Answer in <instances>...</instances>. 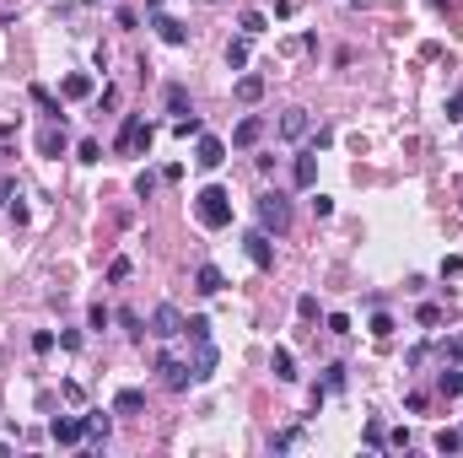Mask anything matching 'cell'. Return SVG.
Instances as JSON below:
<instances>
[{"mask_svg": "<svg viewBox=\"0 0 463 458\" xmlns=\"http://www.w3.org/2000/svg\"><path fill=\"white\" fill-rule=\"evenodd\" d=\"M259 135H264V119H259V113H248V119H242V125L232 129V146H253Z\"/></svg>", "mask_w": 463, "mask_h": 458, "instance_id": "15", "label": "cell"}, {"mask_svg": "<svg viewBox=\"0 0 463 458\" xmlns=\"http://www.w3.org/2000/svg\"><path fill=\"white\" fill-rule=\"evenodd\" d=\"M86 324H92V329H108V324H113V313H108V308H102V302H97V308L86 313Z\"/></svg>", "mask_w": 463, "mask_h": 458, "instance_id": "31", "label": "cell"}, {"mask_svg": "<svg viewBox=\"0 0 463 458\" xmlns=\"http://www.w3.org/2000/svg\"><path fill=\"white\" fill-rule=\"evenodd\" d=\"M237 27L248 33V38H259L264 27H269V17H264V11H242V17H237Z\"/></svg>", "mask_w": 463, "mask_h": 458, "instance_id": "22", "label": "cell"}, {"mask_svg": "<svg viewBox=\"0 0 463 458\" xmlns=\"http://www.w3.org/2000/svg\"><path fill=\"white\" fill-rule=\"evenodd\" d=\"M216 361H221V356H216V345H210V334H205V340H194V361H189L194 383H210V377H216Z\"/></svg>", "mask_w": 463, "mask_h": 458, "instance_id": "5", "label": "cell"}, {"mask_svg": "<svg viewBox=\"0 0 463 458\" xmlns=\"http://www.w3.org/2000/svg\"><path fill=\"white\" fill-rule=\"evenodd\" d=\"M173 129H178V141H189V135L200 141V135H205V125H200V119H194V113H183V119H178V125H173Z\"/></svg>", "mask_w": 463, "mask_h": 458, "instance_id": "26", "label": "cell"}, {"mask_svg": "<svg viewBox=\"0 0 463 458\" xmlns=\"http://www.w3.org/2000/svg\"><path fill=\"white\" fill-rule=\"evenodd\" d=\"M194 216H200V227H210V232L232 227V194H226L221 184L200 189V194H194Z\"/></svg>", "mask_w": 463, "mask_h": 458, "instance_id": "1", "label": "cell"}, {"mask_svg": "<svg viewBox=\"0 0 463 458\" xmlns=\"http://www.w3.org/2000/svg\"><path fill=\"white\" fill-rule=\"evenodd\" d=\"M437 351H442L447 361H463V340H442V345H437Z\"/></svg>", "mask_w": 463, "mask_h": 458, "instance_id": "37", "label": "cell"}, {"mask_svg": "<svg viewBox=\"0 0 463 458\" xmlns=\"http://www.w3.org/2000/svg\"><path fill=\"white\" fill-rule=\"evenodd\" d=\"M194 286H200L205 297H216V292H221V286H226V275L216 270V264H200V270H194Z\"/></svg>", "mask_w": 463, "mask_h": 458, "instance_id": "16", "label": "cell"}, {"mask_svg": "<svg viewBox=\"0 0 463 458\" xmlns=\"http://www.w3.org/2000/svg\"><path fill=\"white\" fill-rule=\"evenodd\" d=\"M242 253L253 259V270H275V248H269V232H264V227L242 232Z\"/></svg>", "mask_w": 463, "mask_h": 458, "instance_id": "4", "label": "cell"}, {"mask_svg": "<svg viewBox=\"0 0 463 458\" xmlns=\"http://www.w3.org/2000/svg\"><path fill=\"white\" fill-rule=\"evenodd\" d=\"M421 324H425V329H431V324H442V308H437V302H425V308H421Z\"/></svg>", "mask_w": 463, "mask_h": 458, "instance_id": "38", "label": "cell"}, {"mask_svg": "<svg viewBox=\"0 0 463 458\" xmlns=\"http://www.w3.org/2000/svg\"><path fill=\"white\" fill-rule=\"evenodd\" d=\"M76 151H81V162H102V146H97V141H81Z\"/></svg>", "mask_w": 463, "mask_h": 458, "instance_id": "35", "label": "cell"}, {"mask_svg": "<svg viewBox=\"0 0 463 458\" xmlns=\"http://www.w3.org/2000/svg\"><path fill=\"white\" fill-rule=\"evenodd\" d=\"M194 162H200L205 173H216V167L226 162V146L216 141V135H200V151H194Z\"/></svg>", "mask_w": 463, "mask_h": 458, "instance_id": "10", "label": "cell"}, {"mask_svg": "<svg viewBox=\"0 0 463 458\" xmlns=\"http://www.w3.org/2000/svg\"><path fill=\"white\" fill-rule=\"evenodd\" d=\"M33 103H38L43 113H49V119H65V113H60V103H54V92H43V86H33Z\"/></svg>", "mask_w": 463, "mask_h": 458, "instance_id": "25", "label": "cell"}, {"mask_svg": "<svg viewBox=\"0 0 463 458\" xmlns=\"http://www.w3.org/2000/svg\"><path fill=\"white\" fill-rule=\"evenodd\" d=\"M157 184H162L157 173H141V178H135V194H141V200H151V194H157Z\"/></svg>", "mask_w": 463, "mask_h": 458, "instance_id": "30", "label": "cell"}, {"mask_svg": "<svg viewBox=\"0 0 463 458\" xmlns=\"http://www.w3.org/2000/svg\"><path fill=\"white\" fill-rule=\"evenodd\" d=\"M442 394H447V399H458V394H463V361H453V367L442 372Z\"/></svg>", "mask_w": 463, "mask_h": 458, "instance_id": "21", "label": "cell"}, {"mask_svg": "<svg viewBox=\"0 0 463 458\" xmlns=\"http://www.w3.org/2000/svg\"><path fill=\"white\" fill-rule=\"evenodd\" d=\"M38 151H43V157H60V151H65V125L60 129H43V135H38Z\"/></svg>", "mask_w": 463, "mask_h": 458, "instance_id": "20", "label": "cell"}, {"mask_svg": "<svg viewBox=\"0 0 463 458\" xmlns=\"http://www.w3.org/2000/svg\"><path fill=\"white\" fill-rule=\"evenodd\" d=\"M151 334H157V340H178L183 334V313L173 308V302H162V308L151 313Z\"/></svg>", "mask_w": 463, "mask_h": 458, "instance_id": "6", "label": "cell"}, {"mask_svg": "<svg viewBox=\"0 0 463 458\" xmlns=\"http://www.w3.org/2000/svg\"><path fill=\"white\" fill-rule=\"evenodd\" d=\"M313 157H318V151H302V157H297V167H291L297 189H313V184H318V162H313Z\"/></svg>", "mask_w": 463, "mask_h": 458, "instance_id": "12", "label": "cell"}, {"mask_svg": "<svg viewBox=\"0 0 463 458\" xmlns=\"http://www.w3.org/2000/svg\"><path fill=\"white\" fill-rule=\"evenodd\" d=\"M141 410H146L141 388H119V394H113V416H141Z\"/></svg>", "mask_w": 463, "mask_h": 458, "instance_id": "13", "label": "cell"}, {"mask_svg": "<svg viewBox=\"0 0 463 458\" xmlns=\"http://www.w3.org/2000/svg\"><path fill=\"white\" fill-rule=\"evenodd\" d=\"M146 6H151V11H157V6H162V0H146Z\"/></svg>", "mask_w": 463, "mask_h": 458, "instance_id": "40", "label": "cell"}, {"mask_svg": "<svg viewBox=\"0 0 463 458\" xmlns=\"http://www.w3.org/2000/svg\"><path fill=\"white\" fill-rule=\"evenodd\" d=\"M253 210H259V227H264V232H275V237H281V232H291V200H285L281 189H264Z\"/></svg>", "mask_w": 463, "mask_h": 458, "instance_id": "2", "label": "cell"}, {"mask_svg": "<svg viewBox=\"0 0 463 458\" xmlns=\"http://www.w3.org/2000/svg\"><path fill=\"white\" fill-rule=\"evenodd\" d=\"M269 367H275V377H281V383H297V361H291V351H285V345H275Z\"/></svg>", "mask_w": 463, "mask_h": 458, "instance_id": "19", "label": "cell"}, {"mask_svg": "<svg viewBox=\"0 0 463 458\" xmlns=\"http://www.w3.org/2000/svg\"><path fill=\"white\" fill-rule=\"evenodd\" d=\"M232 92H237V103H259V97H264V76H237Z\"/></svg>", "mask_w": 463, "mask_h": 458, "instance_id": "18", "label": "cell"}, {"mask_svg": "<svg viewBox=\"0 0 463 458\" xmlns=\"http://www.w3.org/2000/svg\"><path fill=\"white\" fill-rule=\"evenodd\" d=\"M130 270H135L130 259H113V264H108V281H130Z\"/></svg>", "mask_w": 463, "mask_h": 458, "instance_id": "34", "label": "cell"}, {"mask_svg": "<svg viewBox=\"0 0 463 458\" xmlns=\"http://www.w3.org/2000/svg\"><path fill=\"white\" fill-rule=\"evenodd\" d=\"M33 351H38V356H49V351H54V334H49V329H38V334H33Z\"/></svg>", "mask_w": 463, "mask_h": 458, "instance_id": "36", "label": "cell"}, {"mask_svg": "<svg viewBox=\"0 0 463 458\" xmlns=\"http://www.w3.org/2000/svg\"><path fill=\"white\" fill-rule=\"evenodd\" d=\"M366 448H388V432H383V426H377V420L366 426Z\"/></svg>", "mask_w": 463, "mask_h": 458, "instance_id": "33", "label": "cell"}, {"mask_svg": "<svg viewBox=\"0 0 463 458\" xmlns=\"http://www.w3.org/2000/svg\"><path fill=\"white\" fill-rule=\"evenodd\" d=\"M65 97H92V76H65Z\"/></svg>", "mask_w": 463, "mask_h": 458, "instance_id": "24", "label": "cell"}, {"mask_svg": "<svg viewBox=\"0 0 463 458\" xmlns=\"http://www.w3.org/2000/svg\"><path fill=\"white\" fill-rule=\"evenodd\" d=\"M162 103H167V113H178V119H183V113H189V86L167 81V86H162Z\"/></svg>", "mask_w": 463, "mask_h": 458, "instance_id": "11", "label": "cell"}, {"mask_svg": "<svg viewBox=\"0 0 463 458\" xmlns=\"http://www.w3.org/2000/svg\"><path fill=\"white\" fill-rule=\"evenodd\" d=\"M157 372H162V383H167V388H189V383H194L189 361H178V356H167V351L157 356Z\"/></svg>", "mask_w": 463, "mask_h": 458, "instance_id": "7", "label": "cell"}, {"mask_svg": "<svg viewBox=\"0 0 463 458\" xmlns=\"http://www.w3.org/2000/svg\"><path fill=\"white\" fill-rule=\"evenodd\" d=\"M49 437L60 442V448H76V442H86V432H81V416H54V420H49Z\"/></svg>", "mask_w": 463, "mask_h": 458, "instance_id": "8", "label": "cell"}, {"mask_svg": "<svg viewBox=\"0 0 463 458\" xmlns=\"http://www.w3.org/2000/svg\"><path fill=\"white\" fill-rule=\"evenodd\" d=\"M323 388H329V394H340V388H345V367H340V361L323 367Z\"/></svg>", "mask_w": 463, "mask_h": 458, "instance_id": "27", "label": "cell"}, {"mask_svg": "<svg viewBox=\"0 0 463 458\" xmlns=\"http://www.w3.org/2000/svg\"><path fill=\"white\" fill-rule=\"evenodd\" d=\"M146 146H151V125H141V113H124L113 151H119V157H130V151H146Z\"/></svg>", "mask_w": 463, "mask_h": 458, "instance_id": "3", "label": "cell"}, {"mask_svg": "<svg viewBox=\"0 0 463 458\" xmlns=\"http://www.w3.org/2000/svg\"><path fill=\"white\" fill-rule=\"evenodd\" d=\"M226 65H232V70H242V65H248V33L226 43Z\"/></svg>", "mask_w": 463, "mask_h": 458, "instance_id": "23", "label": "cell"}, {"mask_svg": "<svg viewBox=\"0 0 463 458\" xmlns=\"http://www.w3.org/2000/svg\"><path fill=\"white\" fill-rule=\"evenodd\" d=\"M329 334H350V318L345 313H329Z\"/></svg>", "mask_w": 463, "mask_h": 458, "instance_id": "39", "label": "cell"}, {"mask_svg": "<svg viewBox=\"0 0 463 458\" xmlns=\"http://www.w3.org/2000/svg\"><path fill=\"white\" fill-rule=\"evenodd\" d=\"M151 27H157V38L173 43V49H183V43H189V27H183L178 17H162V11H157V17H151Z\"/></svg>", "mask_w": 463, "mask_h": 458, "instance_id": "9", "label": "cell"}, {"mask_svg": "<svg viewBox=\"0 0 463 458\" xmlns=\"http://www.w3.org/2000/svg\"><path fill=\"white\" fill-rule=\"evenodd\" d=\"M81 432H86V442H92V448H97V442H108V416H102V410H86V416H81Z\"/></svg>", "mask_w": 463, "mask_h": 458, "instance_id": "14", "label": "cell"}, {"mask_svg": "<svg viewBox=\"0 0 463 458\" xmlns=\"http://www.w3.org/2000/svg\"><path fill=\"white\" fill-rule=\"evenodd\" d=\"M372 334H377V340H388V334H393V318H388V313H372Z\"/></svg>", "mask_w": 463, "mask_h": 458, "instance_id": "32", "label": "cell"}, {"mask_svg": "<svg viewBox=\"0 0 463 458\" xmlns=\"http://www.w3.org/2000/svg\"><path fill=\"white\" fill-rule=\"evenodd\" d=\"M281 135H285V141H302V135H307V108H291V113H285Z\"/></svg>", "mask_w": 463, "mask_h": 458, "instance_id": "17", "label": "cell"}, {"mask_svg": "<svg viewBox=\"0 0 463 458\" xmlns=\"http://www.w3.org/2000/svg\"><path fill=\"white\" fill-rule=\"evenodd\" d=\"M119 324H124V334H130V340H141V334H146V329H141V313H130V308L119 313Z\"/></svg>", "mask_w": 463, "mask_h": 458, "instance_id": "29", "label": "cell"}, {"mask_svg": "<svg viewBox=\"0 0 463 458\" xmlns=\"http://www.w3.org/2000/svg\"><path fill=\"white\" fill-rule=\"evenodd\" d=\"M463 448V432H437V453H458Z\"/></svg>", "mask_w": 463, "mask_h": 458, "instance_id": "28", "label": "cell"}]
</instances>
